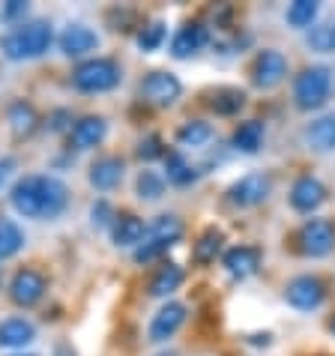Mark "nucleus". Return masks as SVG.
I'll list each match as a JSON object with an SVG mask.
<instances>
[{
	"label": "nucleus",
	"instance_id": "obj_1",
	"mask_svg": "<svg viewBox=\"0 0 335 356\" xmlns=\"http://www.w3.org/2000/svg\"><path fill=\"white\" fill-rule=\"evenodd\" d=\"M9 204L24 219L48 222L66 210L69 189L63 180H57L51 174H27L22 180H15L13 192H9Z\"/></svg>",
	"mask_w": 335,
	"mask_h": 356
},
{
	"label": "nucleus",
	"instance_id": "obj_2",
	"mask_svg": "<svg viewBox=\"0 0 335 356\" xmlns=\"http://www.w3.org/2000/svg\"><path fill=\"white\" fill-rule=\"evenodd\" d=\"M183 234H186V225H183L180 216H174V213L156 216V219L147 225L144 240L138 243L135 252H132L135 264H153V261H159L162 254H168V249H174V245L183 240Z\"/></svg>",
	"mask_w": 335,
	"mask_h": 356
},
{
	"label": "nucleus",
	"instance_id": "obj_3",
	"mask_svg": "<svg viewBox=\"0 0 335 356\" xmlns=\"http://www.w3.org/2000/svg\"><path fill=\"white\" fill-rule=\"evenodd\" d=\"M51 42L54 31L48 22H22L0 39V48L9 60H33V57H42Z\"/></svg>",
	"mask_w": 335,
	"mask_h": 356
},
{
	"label": "nucleus",
	"instance_id": "obj_4",
	"mask_svg": "<svg viewBox=\"0 0 335 356\" xmlns=\"http://www.w3.org/2000/svg\"><path fill=\"white\" fill-rule=\"evenodd\" d=\"M329 93H332V69L323 63L305 66L302 72L293 78V105L305 114L320 111V108L329 102Z\"/></svg>",
	"mask_w": 335,
	"mask_h": 356
},
{
	"label": "nucleus",
	"instance_id": "obj_5",
	"mask_svg": "<svg viewBox=\"0 0 335 356\" xmlns=\"http://www.w3.org/2000/svg\"><path fill=\"white\" fill-rule=\"evenodd\" d=\"M123 81V69L114 57H87L72 69V87L81 93H108Z\"/></svg>",
	"mask_w": 335,
	"mask_h": 356
},
{
	"label": "nucleus",
	"instance_id": "obj_6",
	"mask_svg": "<svg viewBox=\"0 0 335 356\" xmlns=\"http://www.w3.org/2000/svg\"><path fill=\"white\" fill-rule=\"evenodd\" d=\"M329 296V284L318 273H300L284 284V302L297 312H318Z\"/></svg>",
	"mask_w": 335,
	"mask_h": 356
},
{
	"label": "nucleus",
	"instance_id": "obj_7",
	"mask_svg": "<svg viewBox=\"0 0 335 356\" xmlns=\"http://www.w3.org/2000/svg\"><path fill=\"white\" fill-rule=\"evenodd\" d=\"M335 249V225L329 219H305L297 231V252L302 258H311V261H320Z\"/></svg>",
	"mask_w": 335,
	"mask_h": 356
},
{
	"label": "nucleus",
	"instance_id": "obj_8",
	"mask_svg": "<svg viewBox=\"0 0 335 356\" xmlns=\"http://www.w3.org/2000/svg\"><path fill=\"white\" fill-rule=\"evenodd\" d=\"M272 195V177L263 174V171H252V174H243L240 180H234L228 186V204L236 207V210H252V207H261L267 197Z\"/></svg>",
	"mask_w": 335,
	"mask_h": 356
},
{
	"label": "nucleus",
	"instance_id": "obj_9",
	"mask_svg": "<svg viewBox=\"0 0 335 356\" xmlns=\"http://www.w3.org/2000/svg\"><path fill=\"white\" fill-rule=\"evenodd\" d=\"M138 93L153 108H171V105H177V99L183 96V81L174 72H168V69H153V72H147L141 78Z\"/></svg>",
	"mask_w": 335,
	"mask_h": 356
},
{
	"label": "nucleus",
	"instance_id": "obj_10",
	"mask_svg": "<svg viewBox=\"0 0 335 356\" xmlns=\"http://www.w3.org/2000/svg\"><path fill=\"white\" fill-rule=\"evenodd\" d=\"M249 78L258 90H275L288 78V57L279 48H261L249 66Z\"/></svg>",
	"mask_w": 335,
	"mask_h": 356
},
{
	"label": "nucleus",
	"instance_id": "obj_11",
	"mask_svg": "<svg viewBox=\"0 0 335 356\" xmlns=\"http://www.w3.org/2000/svg\"><path fill=\"white\" fill-rule=\"evenodd\" d=\"M327 197H329V189L323 186L320 177H314V174H300L297 180H293V186H291L288 201H291V207H293L297 213L311 216V213H318L320 207L327 204Z\"/></svg>",
	"mask_w": 335,
	"mask_h": 356
},
{
	"label": "nucleus",
	"instance_id": "obj_12",
	"mask_svg": "<svg viewBox=\"0 0 335 356\" xmlns=\"http://www.w3.org/2000/svg\"><path fill=\"white\" fill-rule=\"evenodd\" d=\"M261 264H263V252H261V245H252V243H240L222 252V266L234 282L252 279L261 270Z\"/></svg>",
	"mask_w": 335,
	"mask_h": 356
},
{
	"label": "nucleus",
	"instance_id": "obj_13",
	"mask_svg": "<svg viewBox=\"0 0 335 356\" xmlns=\"http://www.w3.org/2000/svg\"><path fill=\"white\" fill-rule=\"evenodd\" d=\"M186 318H189V309H186L183 302H177V300H168L162 309L153 314L150 326H147V341L165 344L168 339H174V335L183 330Z\"/></svg>",
	"mask_w": 335,
	"mask_h": 356
},
{
	"label": "nucleus",
	"instance_id": "obj_14",
	"mask_svg": "<svg viewBox=\"0 0 335 356\" xmlns=\"http://www.w3.org/2000/svg\"><path fill=\"white\" fill-rule=\"evenodd\" d=\"M45 291H48L45 275L39 270H33V266L18 270L13 275V282H9V300H13L15 305H22V309H33L36 302H42Z\"/></svg>",
	"mask_w": 335,
	"mask_h": 356
},
{
	"label": "nucleus",
	"instance_id": "obj_15",
	"mask_svg": "<svg viewBox=\"0 0 335 356\" xmlns=\"http://www.w3.org/2000/svg\"><path fill=\"white\" fill-rule=\"evenodd\" d=\"M206 42H210V31L201 22H186L174 31L171 36V57L177 60H189L198 51H204Z\"/></svg>",
	"mask_w": 335,
	"mask_h": 356
},
{
	"label": "nucleus",
	"instance_id": "obj_16",
	"mask_svg": "<svg viewBox=\"0 0 335 356\" xmlns=\"http://www.w3.org/2000/svg\"><path fill=\"white\" fill-rule=\"evenodd\" d=\"M108 135V120L99 114H87L81 120L72 123V129H69V150H93V147H99Z\"/></svg>",
	"mask_w": 335,
	"mask_h": 356
},
{
	"label": "nucleus",
	"instance_id": "obj_17",
	"mask_svg": "<svg viewBox=\"0 0 335 356\" xmlns=\"http://www.w3.org/2000/svg\"><path fill=\"white\" fill-rule=\"evenodd\" d=\"M57 45H60V51L66 57H84V54H90L99 48V33H96L93 27L75 22V24L63 27V33L57 36Z\"/></svg>",
	"mask_w": 335,
	"mask_h": 356
},
{
	"label": "nucleus",
	"instance_id": "obj_18",
	"mask_svg": "<svg viewBox=\"0 0 335 356\" xmlns=\"http://www.w3.org/2000/svg\"><path fill=\"white\" fill-rule=\"evenodd\" d=\"M186 279V270L177 261H162L156 266V273L150 275V282H147V296H153V300H168L177 288L183 284Z\"/></svg>",
	"mask_w": 335,
	"mask_h": 356
},
{
	"label": "nucleus",
	"instance_id": "obj_19",
	"mask_svg": "<svg viewBox=\"0 0 335 356\" xmlns=\"http://www.w3.org/2000/svg\"><path fill=\"white\" fill-rule=\"evenodd\" d=\"M123 171H126V162L120 159V156H99L93 165H90V186L99 192H111L120 186L123 180Z\"/></svg>",
	"mask_w": 335,
	"mask_h": 356
},
{
	"label": "nucleus",
	"instance_id": "obj_20",
	"mask_svg": "<svg viewBox=\"0 0 335 356\" xmlns=\"http://www.w3.org/2000/svg\"><path fill=\"white\" fill-rule=\"evenodd\" d=\"M302 138H305V144H309V150H314V153H332L335 150V111L314 117V120L305 126Z\"/></svg>",
	"mask_w": 335,
	"mask_h": 356
},
{
	"label": "nucleus",
	"instance_id": "obj_21",
	"mask_svg": "<svg viewBox=\"0 0 335 356\" xmlns=\"http://www.w3.org/2000/svg\"><path fill=\"white\" fill-rule=\"evenodd\" d=\"M6 120H9V129H13L15 138H31L39 129V111L27 99H15V102L6 108Z\"/></svg>",
	"mask_w": 335,
	"mask_h": 356
},
{
	"label": "nucleus",
	"instance_id": "obj_22",
	"mask_svg": "<svg viewBox=\"0 0 335 356\" xmlns=\"http://www.w3.org/2000/svg\"><path fill=\"white\" fill-rule=\"evenodd\" d=\"M33 339H36L33 321H27V318H6V321H0V348L18 350V348H27Z\"/></svg>",
	"mask_w": 335,
	"mask_h": 356
},
{
	"label": "nucleus",
	"instance_id": "obj_23",
	"mask_svg": "<svg viewBox=\"0 0 335 356\" xmlns=\"http://www.w3.org/2000/svg\"><path fill=\"white\" fill-rule=\"evenodd\" d=\"M263 138H267V126H263L261 120H243V123H236V129L231 135V147L236 153L254 156L261 150Z\"/></svg>",
	"mask_w": 335,
	"mask_h": 356
},
{
	"label": "nucleus",
	"instance_id": "obj_24",
	"mask_svg": "<svg viewBox=\"0 0 335 356\" xmlns=\"http://www.w3.org/2000/svg\"><path fill=\"white\" fill-rule=\"evenodd\" d=\"M144 234H147V225L135 213H120L111 225V240L117 245H123V249H135L144 240Z\"/></svg>",
	"mask_w": 335,
	"mask_h": 356
},
{
	"label": "nucleus",
	"instance_id": "obj_25",
	"mask_svg": "<svg viewBox=\"0 0 335 356\" xmlns=\"http://www.w3.org/2000/svg\"><path fill=\"white\" fill-rule=\"evenodd\" d=\"M204 171L201 168H195L189 159H186L183 150H168L165 153V180L171 186H189L201 177Z\"/></svg>",
	"mask_w": 335,
	"mask_h": 356
},
{
	"label": "nucleus",
	"instance_id": "obj_26",
	"mask_svg": "<svg viewBox=\"0 0 335 356\" xmlns=\"http://www.w3.org/2000/svg\"><path fill=\"white\" fill-rule=\"evenodd\" d=\"M222 249H224V234H222L215 225H210V227H204L201 236L195 240V245H192V258H195V264L210 266V264L222 254Z\"/></svg>",
	"mask_w": 335,
	"mask_h": 356
},
{
	"label": "nucleus",
	"instance_id": "obj_27",
	"mask_svg": "<svg viewBox=\"0 0 335 356\" xmlns=\"http://www.w3.org/2000/svg\"><path fill=\"white\" fill-rule=\"evenodd\" d=\"M206 105H210L219 117H236L245 108V93L240 87H215Z\"/></svg>",
	"mask_w": 335,
	"mask_h": 356
},
{
	"label": "nucleus",
	"instance_id": "obj_28",
	"mask_svg": "<svg viewBox=\"0 0 335 356\" xmlns=\"http://www.w3.org/2000/svg\"><path fill=\"white\" fill-rule=\"evenodd\" d=\"M24 243H27V236L22 231V225H18L15 219L0 216V261L15 258V254L24 249Z\"/></svg>",
	"mask_w": 335,
	"mask_h": 356
},
{
	"label": "nucleus",
	"instance_id": "obj_29",
	"mask_svg": "<svg viewBox=\"0 0 335 356\" xmlns=\"http://www.w3.org/2000/svg\"><path fill=\"white\" fill-rule=\"evenodd\" d=\"M318 15H320L318 0H297V3L288 6L284 22H288L291 27H297V31H311V27L318 24Z\"/></svg>",
	"mask_w": 335,
	"mask_h": 356
},
{
	"label": "nucleus",
	"instance_id": "obj_30",
	"mask_svg": "<svg viewBox=\"0 0 335 356\" xmlns=\"http://www.w3.org/2000/svg\"><path fill=\"white\" fill-rule=\"evenodd\" d=\"M213 141V126L206 120H186L177 129V144L180 147H204Z\"/></svg>",
	"mask_w": 335,
	"mask_h": 356
},
{
	"label": "nucleus",
	"instance_id": "obj_31",
	"mask_svg": "<svg viewBox=\"0 0 335 356\" xmlns=\"http://www.w3.org/2000/svg\"><path fill=\"white\" fill-rule=\"evenodd\" d=\"M165 39H168V24L159 22V18L141 24L138 27V33H135V42H138L141 51H159V48L165 45Z\"/></svg>",
	"mask_w": 335,
	"mask_h": 356
},
{
	"label": "nucleus",
	"instance_id": "obj_32",
	"mask_svg": "<svg viewBox=\"0 0 335 356\" xmlns=\"http://www.w3.org/2000/svg\"><path fill=\"white\" fill-rule=\"evenodd\" d=\"M305 45L318 54H335V18L305 31Z\"/></svg>",
	"mask_w": 335,
	"mask_h": 356
},
{
	"label": "nucleus",
	"instance_id": "obj_33",
	"mask_svg": "<svg viewBox=\"0 0 335 356\" xmlns=\"http://www.w3.org/2000/svg\"><path fill=\"white\" fill-rule=\"evenodd\" d=\"M165 174H159V171H141L138 174V180H135V192H138V197L141 201H159V197L165 195Z\"/></svg>",
	"mask_w": 335,
	"mask_h": 356
},
{
	"label": "nucleus",
	"instance_id": "obj_34",
	"mask_svg": "<svg viewBox=\"0 0 335 356\" xmlns=\"http://www.w3.org/2000/svg\"><path fill=\"white\" fill-rule=\"evenodd\" d=\"M165 153H168V147H165V141H162V135H144L141 141H138V150H135V156L141 162H156V159H165Z\"/></svg>",
	"mask_w": 335,
	"mask_h": 356
},
{
	"label": "nucleus",
	"instance_id": "obj_35",
	"mask_svg": "<svg viewBox=\"0 0 335 356\" xmlns=\"http://www.w3.org/2000/svg\"><path fill=\"white\" fill-rule=\"evenodd\" d=\"M90 219L96 227H111L114 219H117V213H114V207L105 201V197H99L93 207H90Z\"/></svg>",
	"mask_w": 335,
	"mask_h": 356
},
{
	"label": "nucleus",
	"instance_id": "obj_36",
	"mask_svg": "<svg viewBox=\"0 0 335 356\" xmlns=\"http://www.w3.org/2000/svg\"><path fill=\"white\" fill-rule=\"evenodd\" d=\"M48 132H66L72 129V111H66V108H54L51 114H48Z\"/></svg>",
	"mask_w": 335,
	"mask_h": 356
},
{
	"label": "nucleus",
	"instance_id": "obj_37",
	"mask_svg": "<svg viewBox=\"0 0 335 356\" xmlns=\"http://www.w3.org/2000/svg\"><path fill=\"white\" fill-rule=\"evenodd\" d=\"M24 15H27L24 0H9V3L0 9V18H3V22H18V18H24Z\"/></svg>",
	"mask_w": 335,
	"mask_h": 356
},
{
	"label": "nucleus",
	"instance_id": "obj_38",
	"mask_svg": "<svg viewBox=\"0 0 335 356\" xmlns=\"http://www.w3.org/2000/svg\"><path fill=\"white\" fill-rule=\"evenodd\" d=\"M15 156H0V186H6V180L13 177V171H15Z\"/></svg>",
	"mask_w": 335,
	"mask_h": 356
},
{
	"label": "nucleus",
	"instance_id": "obj_39",
	"mask_svg": "<svg viewBox=\"0 0 335 356\" xmlns=\"http://www.w3.org/2000/svg\"><path fill=\"white\" fill-rule=\"evenodd\" d=\"M249 344H254V348H270V344H272V332H252Z\"/></svg>",
	"mask_w": 335,
	"mask_h": 356
},
{
	"label": "nucleus",
	"instance_id": "obj_40",
	"mask_svg": "<svg viewBox=\"0 0 335 356\" xmlns=\"http://www.w3.org/2000/svg\"><path fill=\"white\" fill-rule=\"evenodd\" d=\"M54 356H75V350H72V344H66V341H60L54 348Z\"/></svg>",
	"mask_w": 335,
	"mask_h": 356
},
{
	"label": "nucleus",
	"instance_id": "obj_41",
	"mask_svg": "<svg viewBox=\"0 0 335 356\" xmlns=\"http://www.w3.org/2000/svg\"><path fill=\"white\" fill-rule=\"evenodd\" d=\"M327 330H329V332H332V335H335V312H332V314H329V321H327Z\"/></svg>",
	"mask_w": 335,
	"mask_h": 356
},
{
	"label": "nucleus",
	"instance_id": "obj_42",
	"mask_svg": "<svg viewBox=\"0 0 335 356\" xmlns=\"http://www.w3.org/2000/svg\"><path fill=\"white\" fill-rule=\"evenodd\" d=\"M156 356H180V353H177V350H159Z\"/></svg>",
	"mask_w": 335,
	"mask_h": 356
},
{
	"label": "nucleus",
	"instance_id": "obj_43",
	"mask_svg": "<svg viewBox=\"0 0 335 356\" xmlns=\"http://www.w3.org/2000/svg\"><path fill=\"white\" fill-rule=\"evenodd\" d=\"M13 356H33V353H13Z\"/></svg>",
	"mask_w": 335,
	"mask_h": 356
},
{
	"label": "nucleus",
	"instance_id": "obj_44",
	"mask_svg": "<svg viewBox=\"0 0 335 356\" xmlns=\"http://www.w3.org/2000/svg\"><path fill=\"white\" fill-rule=\"evenodd\" d=\"M0 284H3V273H0Z\"/></svg>",
	"mask_w": 335,
	"mask_h": 356
}]
</instances>
